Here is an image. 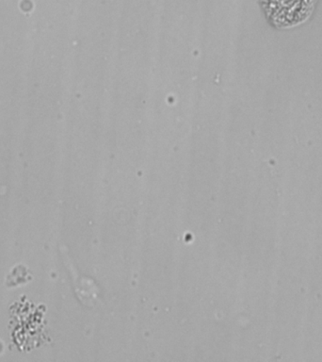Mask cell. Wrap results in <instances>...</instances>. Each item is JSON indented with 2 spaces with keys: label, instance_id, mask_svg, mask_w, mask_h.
<instances>
[{
  "label": "cell",
  "instance_id": "1",
  "mask_svg": "<svg viewBox=\"0 0 322 362\" xmlns=\"http://www.w3.org/2000/svg\"><path fill=\"white\" fill-rule=\"evenodd\" d=\"M316 0H261L263 10L271 24L292 27L305 21L312 13Z\"/></svg>",
  "mask_w": 322,
  "mask_h": 362
}]
</instances>
